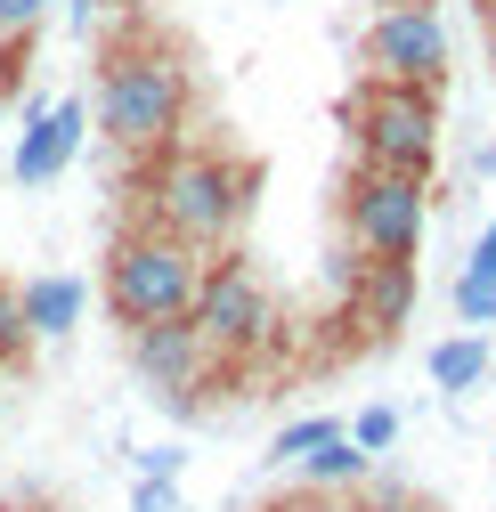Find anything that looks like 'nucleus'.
<instances>
[{
	"instance_id": "1",
	"label": "nucleus",
	"mask_w": 496,
	"mask_h": 512,
	"mask_svg": "<svg viewBox=\"0 0 496 512\" xmlns=\"http://www.w3.org/2000/svg\"><path fill=\"white\" fill-rule=\"evenodd\" d=\"M253 163H236L228 147H171L147 179V220L139 228H163L179 244L196 252H220L244 220V204H253Z\"/></svg>"
},
{
	"instance_id": "2",
	"label": "nucleus",
	"mask_w": 496,
	"mask_h": 512,
	"mask_svg": "<svg viewBox=\"0 0 496 512\" xmlns=\"http://www.w3.org/2000/svg\"><path fill=\"white\" fill-rule=\"evenodd\" d=\"M179 122H188V66L155 41H122L98 82V131L122 155H163Z\"/></svg>"
},
{
	"instance_id": "3",
	"label": "nucleus",
	"mask_w": 496,
	"mask_h": 512,
	"mask_svg": "<svg viewBox=\"0 0 496 512\" xmlns=\"http://www.w3.org/2000/svg\"><path fill=\"white\" fill-rule=\"evenodd\" d=\"M212 252L179 244L163 228H131L114 252H106V309L122 326H155V317H188L196 301V277H204Z\"/></svg>"
},
{
	"instance_id": "4",
	"label": "nucleus",
	"mask_w": 496,
	"mask_h": 512,
	"mask_svg": "<svg viewBox=\"0 0 496 512\" xmlns=\"http://www.w3.org/2000/svg\"><path fill=\"white\" fill-rule=\"evenodd\" d=\"M350 139L375 171H431L440 155V90H407L366 74L350 98Z\"/></svg>"
},
{
	"instance_id": "5",
	"label": "nucleus",
	"mask_w": 496,
	"mask_h": 512,
	"mask_svg": "<svg viewBox=\"0 0 496 512\" xmlns=\"http://www.w3.org/2000/svg\"><path fill=\"white\" fill-rule=\"evenodd\" d=\"M188 326L204 334L212 358H253L261 342H277V293H269V277L253 261L220 252V261H204V277H196Z\"/></svg>"
},
{
	"instance_id": "6",
	"label": "nucleus",
	"mask_w": 496,
	"mask_h": 512,
	"mask_svg": "<svg viewBox=\"0 0 496 512\" xmlns=\"http://www.w3.org/2000/svg\"><path fill=\"white\" fill-rule=\"evenodd\" d=\"M350 236L366 261H415L423 252V171H375L350 179Z\"/></svg>"
},
{
	"instance_id": "7",
	"label": "nucleus",
	"mask_w": 496,
	"mask_h": 512,
	"mask_svg": "<svg viewBox=\"0 0 496 512\" xmlns=\"http://www.w3.org/2000/svg\"><path fill=\"white\" fill-rule=\"evenodd\" d=\"M448 25L440 9H375L366 25V74L375 82H407V90H440L448 82Z\"/></svg>"
},
{
	"instance_id": "8",
	"label": "nucleus",
	"mask_w": 496,
	"mask_h": 512,
	"mask_svg": "<svg viewBox=\"0 0 496 512\" xmlns=\"http://www.w3.org/2000/svg\"><path fill=\"white\" fill-rule=\"evenodd\" d=\"M131 358H139V374L155 382V391L179 399V407H188V399H196V382L220 366L188 317H155V326H131Z\"/></svg>"
},
{
	"instance_id": "9",
	"label": "nucleus",
	"mask_w": 496,
	"mask_h": 512,
	"mask_svg": "<svg viewBox=\"0 0 496 512\" xmlns=\"http://www.w3.org/2000/svg\"><path fill=\"white\" fill-rule=\"evenodd\" d=\"M82 131H90V106L82 98H57V106H33L25 114V147H17V187H49L82 155Z\"/></svg>"
},
{
	"instance_id": "10",
	"label": "nucleus",
	"mask_w": 496,
	"mask_h": 512,
	"mask_svg": "<svg viewBox=\"0 0 496 512\" xmlns=\"http://www.w3.org/2000/svg\"><path fill=\"white\" fill-rule=\"evenodd\" d=\"M350 309L366 334H399L415 309V261H358L350 269Z\"/></svg>"
},
{
	"instance_id": "11",
	"label": "nucleus",
	"mask_w": 496,
	"mask_h": 512,
	"mask_svg": "<svg viewBox=\"0 0 496 512\" xmlns=\"http://www.w3.org/2000/svg\"><path fill=\"white\" fill-rule=\"evenodd\" d=\"M17 317H25V342H57V334H74V317H82V277H33L17 293Z\"/></svg>"
},
{
	"instance_id": "12",
	"label": "nucleus",
	"mask_w": 496,
	"mask_h": 512,
	"mask_svg": "<svg viewBox=\"0 0 496 512\" xmlns=\"http://www.w3.org/2000/svg\"><path fill=\"white\" fill-rule=\"evenodd\" d=\"M366 464H375V456L350 447V431H334V439H318V447L301 456V480H309V488H350V480H366Z\"/></svg>"
},
{
	"instance_id": "13",
	"label": "nucleus",
	"mask_w": 496,
	"mask_h": 512,
	"mask_svg": "<svg viewBox=\"0 0 496 512\" xmlns=\"http://www.w3.org/2000/svg\"><path fill=\"white\" fill-rule=\"evenodd\" d=\"M480 374H488V342L480 334H456V342L431 350V382H440V391H472Z\"/></svg>"
},
{
	"instance_id": "14",
	"label": "nucleus",
	"mask_w": 496,
	"mask_h": 512,
	"mask_svg": "<svg viewBox=\"0 0 496 512\" xmlns=\"http://www.w3.org/2000/svg\"><path fill=\"white\" fill-rule=\"evenodd\" d=\"M456 317L480 334V326H496V277H480V269H464L456 277Z\"/></svg>"
},
{
	"instance_id": "15",
	"label": "nucleus",
	"mask_w": 496,
	"mask_h": 512,
	"mask_svg": "<svg viewBox=\"0 0 496 512\" xmlns=\"http://www.w3.org/2000/svg\"><path fill=\"white\" fill-rule=\"evenodd\" d=\"M334 431H342L334 415H301V423H285V431H277V447H269V456H277V464H301L309 447H318V439H334Z\"/></svg>"
},
{
	"instance_id": "16",
	"label": "nucleus",
	"mask_w": 496,
	"mask_h": 512,
	"mask_svg": "<svg viewBox=\"0 0 496 512\" xmlns=\"http://www.w3.org/2000/svg\"><path fill=\"white\" fill-rule=\"evenodd\" d=\"M350 447H366V456H383V447L399 439V407H358V423H342Z\"/></svg>"
},
{
	"instance_id": "17",
	"label": "nucleus",
	"mask_w": 496,
	"mask_h": 512,
	"mask_svg": "<svg viewBox=\"0 0 496 512\" xmlns=\"http://www.w3.org/2000/svg\"><path fill=\"white\" fill-rule=\"evenodd\" d=\"M41 9H49V0H0V41H33Z\"/></svg>"
},
{
	"instance_id": "18",
	"label": "nucleus",
	"mask_w": 496,
	"mask_h": 512,
	"mask_svg": "<svg viewBox=\"0 0 496 512\" xmlns=\"http://www.w3.org/2000/svg\"><path fill=\"white\" fill-rule=\"evenodd\" d=\"M25 350V317H17V301L0 293V358H17Z\"/></svg>"
},
{
	"instance_id": "19",
	"label": "nucleus",
	"mask_w": 496,
	"mask_h": 512,
	"mask_svg": "<svg viewBox=\"0 0 496 512\" xmlns=\"http://www.w3.org/2000/svg\"><path fill=\"white\" fill-rule=\"evenodd\" d=\"M358 512H431V504H423V496H399V488H383L375 504H358Z\"/></svg>"
},
{
	"instance_id": "20",
	"label": "nucleus",
	"mask_w": 496,
	"mask_h": 512,
	"mask_svg": "<svg viewBox=\"0 0 496 512\" xmlns=\"http://www.w3.org/2000/svg\"><path fill=\"white\" fill-rule=\"evenodd\" d=\"M472 269H480V277H496V220H488V228H480V244H472Z\"/></svg>"
},
{
	"instance_id": "21",
	"label": "nucleus",
	"mask_w": 496,
	"mask_h": 512,
	"mask_svg": "<svg viewBox=\"0 0 496 512\" xmlns=\"http://www.w3.org/2000/svg\"><path fill=\"white\" fill-rule=\"evenodd\" d=\"M131 504H139V512H171V480H147Z\"/></svg>"
},
{
	"instance_id": "22",
	"label": "nucleus",
	"mask_w": 496,
	"mask_h": 512,
	"mask_svg": "<svg viewBox=\"0 0 496 512\" xmlns=\"http://www.w3.org/2000/svg\"><path fill=\"white\" fill-rule=\"evenodd\" d=\"M375 9H431V0H375Z\"/></svg>"
},
{
	"instance_id": "23",
	"label": "nucleus",
	"mask_w": 496,
	"mask_h": 512,
	"mask_svg": "<svg viewBox=\"0 0 496 512\" xmlns=\"http://www.w3.org/2000/svg\"><path fill=\"white\" fill-rule=\"evenodd\" d=\"M480 171H488V179H496V147H488V155H480Z\"/></svg>"
},
{
	"instance_id": "24",
	"label": "nucleus",
	"mask_w": 496,
	"mask_h": 512,
	"mask_svg": "<svg viewBox=\"0 0 496 512\" xmlns=\"http://www.w3.org/2000/svg\"><path fill=\"white\" fill-rule=\"evenodd\" d=\"M0 106H9V66H0Z\"/></svg>"
},
{
	"instance_id": "25",
	"label": "nucleus",
	"mask_w": 496,
	"mask_h": 512,
	"mask_svg": "<svg viewBox=\"0 0 496 512\" xmlns=\"http://www.w3.org/2000/svg\"><path fill=\"white\" fill-rule=\"evenodd\" d=\"M0 512H33V504H0Z\"/></svg>"
}]
</instances>
